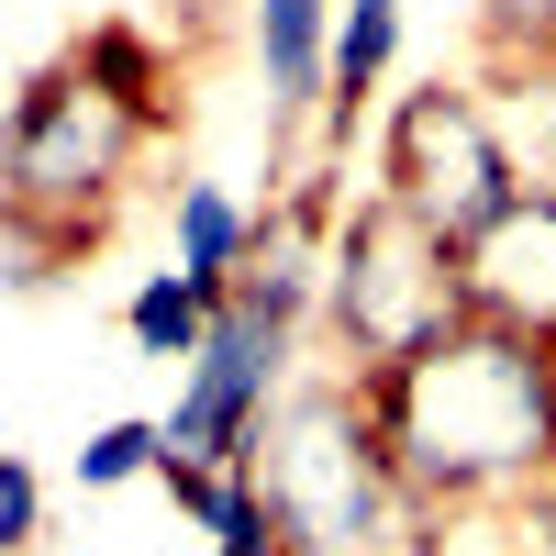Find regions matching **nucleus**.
<instances>
[{"mask_svg":"<svg viewBox=\"0 0 556 556\" xmlns=\"http://www.w3.org/2000/svg\"><path fill=\"white\" fill-rule=\"evenodd\" d=\"M156 134H167V56L134 23L78 34L56 67L23 78L12 146H0V223H12L23 290H45L56 256H89L112 235V212L146 178Z\"/></svg>","mask_w":556,"mask_h":556,"instance_id":"obj_1","label":"nucleus"},{"mask_svg":"<svg viewBox=\"0 0 556 556\" xmlns=\"http://www.w3.org/2000/svg\"><path fill=\"white\" fill-rule=\"evenodd\" d=\"M379 434L401 479L434 513H479L534 479H556V345L513 334V323H456L424 356H401L390 379H367Z\"/></svg>","mask_w":556,"mask_h":556,"instance_id":"obj_2","label":"nucleus"},{"mask_svg":"<svg viewBox=\"0 0 556 556\" xmlns=\"http://www.w3.org/2000/svg\"><path fill=\"white\" fill-rule=\"evenodd\" d=\"M256 490H267L290 556H434V534H445V513L401 479L367 379H345L334 356H312L290 401L267 412Z\"/></svg>","mask_w":556,"mask_h":556,"instance_id":"obj_3","label":"nucleus"},{"mask_svg":"<svg viewBox=\"0 0 556 556\" xmlns=\"http://www.w3.org/2000/svg\"><path fill=\"white\" fill-rule=\"evenodd\" d=\"M456 323H468L456 235H434V223L401 212L390 190H356L334 212V256H323L312 356H334L345 379H390L401 356H424L434 334H456Z\"/></svg>","mask_w":556,"mask_h":556,"instance_id":"obj_4","label":"nucleus"},{"mask_svg":"<svg viewBox=\"0 0 556 556\" xmlns=\"http://www.w3.org/2000/svg\"><path fill=\"white\" fill-rule=\"evenodd\" d=\"M367 190H390L401 212H424L434 235L468 245L479 223L523 190V156L501 134V101L490 78H412L379 101V134H367Z\"/></svg>","mask_w":556,"mask_h":556,"instance_id":"obj_5","label":"nucleus"},{"mask_svg":"<svg viewBox=\"0 0 556 556\" xmlns=\"http://www.w3.org/2000/svg\"><path fill=\"white\" fill-rule=\"evenodd\" d=\"M312 367V334L278 323L256 301H223L212 345L178 367V401H167V468H256V434L267 412L290 401V379Z\"/></svg>","mask_w":556,"mask_h":556,"instance_id":"obj_6","label":"nucleus"},{"mask_svg":"<svg viewBox=\"0 0 556 556\" xmlns=\"http://www.w3.org/2000/svg\"><path fill=\"white\" fill-rule=\"evenodd\" d=\"M456 267H468V312L479 323H513V334L556 345V190H513L456 245Z\"/></svg>","mask_w":556,"mask_h":556,"instance_id":"obj_7","label":"nucleus"},{"mask_svg":"<svg viewBox=\"0 0 556 556\" xmlns=\"http://www.w3.org/2000/svg\"><path fill=\"white\" fill-rule=\"evenodd\" d=\"M334 23L345 0H245V67L267 134H323V101H334Z\"/></svg>","mask_w":556,"mask_h":556,"instance_id":"obj_8","label":"nucleus"},{"mask_svg":"<svg viewBox=\"0 0 556 556\" xmlns=\"http://www.w3.org/2000/svg\"><path fill=\"white\" fill-rule=\"evenodd\" d=\"M267 212L235 190V178H178L167 190V267H190L201 290H235V267L256 256Z\"/></svg>","mask_w":556,"mask_h":556,"instance_id":"obj_9","label":"nucleus"},{"mask_svg":"<svg viewBox=\"0 0 556 556\" xmlns=\"http://www.w3.org/2000/svg\"><path fill=\"white\" fill-rule=\"evenodd\" d=\"M401 67V0H345V23H334V101H323V167H334L356 146V123L379 112V89Z\"/></svg>","mask_w":556,"mask_h":556,"instance_id":"obj_10","label":"nucleus"},{"mask_svg":"<svg viewBox=\"0 0 556 556\" xmlns=\"http://www.w3.org/2000/svg\"><path fill=\"white\" fill-rule=\"evenodd\" d=\"M212 323H223V290H201L190 267H146L123 290V345L134 356H156V367H190L212 345Z\"/></svg>","mask_w":556,"mask_h":556,"instance_id":"obj_11","label":"nucleus"},{"mask_svg":"<svg viewBox=\"0 0 556 556\" xmlns=\"http://www.w3.org/2000/svg\"><path fill=\"white\" fill-rule=\"evenodd\" d=\"M156 490H167L178 513L212 534V556H290V545H278L267 490H256V468H167Z\"/></svg>","mask_w":556,"mask_h":556,"instance_id":"obj_12","label":"nucleus"},{"mask_svg":"<svg viewBox=\"0 0 556 556\" xmlns=\"http://www.w3.org/2000/svg\"><path fill=\"white\" fill-rule=\"evenodd\" d=\"M490 101H501V134H513V156H523V190H556V34H534L523 56L490 78Z\"/></svg>","mask_w":556,"mask_h":556,"instance_id":"obj_13","label":"nucleus"},{"mask_svg":"<svg viewBox=\"0 0 556 556\" xmlns=\"http://www.w3.org/2000/svg\"><path fill=\"white\" fill-rule=\"evenodd\" d=\"M434 556H556V479H534L513 501H479V513H445Z\"/></svg>","mask_w":556,"mask_h":556,"instance_id":"obj_14","label":"nucleus"},{"mask_svg":"<svg viewBox=\"0 0 556 556\" xmlns=\"http://www.w3.org/2000/svg\"><path fill=\"white\" fill-rule=\"evenodd\" d=\"M134 479H167V412H123L78 445V490H134Z\"/></svg>","mask_w":556,"mask_h":556,"instance_id":"obj_15","label":"nucleus"},{"mask_svg":"<svg viewBox=\"0 0 556 556\" xmlns=\"http://www.w3.org/2000/svg\"><path fill=\"white\" fill-rule=\"evenodd\" d=\"M0 545H12V556L45 545V479H34V456H0Z\"/></svg>","mask_w":556,"mask_h":556,"instance_id":"obj_16","label":"nucleus"}]
</instances>
